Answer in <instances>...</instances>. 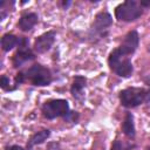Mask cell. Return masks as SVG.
I'll return each instance as SVG.
<instances>
[{"label":"cell","mask_w":150,"mask_h":150,"mask_svg":"<svg viewBox=\"0 0 150 150\" xmlns=\"http://www.w3.org/2000/svg\"><path fill=\"white\" fill-rule=\"evenodd\" d=\"M111 23H112V18H111L110 13H108L107 11H102V12L97 13L95 16V20L90 27L89 38L94 41L105 38Z\"/></svg>","instance_id":"obj_3"},{"label":"cell","mask_w":150,"mask_h":150,"mask_svg":"<svg viewBox=\"0 0 150 150\" xmlns=\"http://www.w3.org/2000/svg\"><path fill=\"white\" fill-rule=\"evenodd\" d=\"M19 45V38L15 36L14 34H5L2 38H1V47L5 52H9L12 50L15 46Z\"/></svg>","instance_id":"obj_14"},{"label":"cell","mask_w":150,"mask_h":150,"mask_svg":"<svg viewBox=\"0 0 150 150\" xmlns=\"http://www.w3.org/2000/svg\"><path fill=\"white\" fill-rule=\"evenodd\" d=\"M28 39L25 36H20L19 38V45H18V50L13 56V66L15 68L22 66L23 63H26L27 61H30L35 57L34 53L28 48Z\"/></svg>","instance_id":"obj_7"},{"label":"cell","mask_w":150,"mask_h":150,"mask_svg":"<svg viewBox=\"0 0 150 150\" xmlns=\"http://www.w3.org/2000/svg\"><path fill=\"white\" fill-rule=\"evenodd\" d=\"M63 118H64V121H67V122H75V123H76V121H77V118H79V114H77L76 111H69L68 115H67L66 117H63Z\"/></svg>","instance_id":"obj_17"},{"label":"cell","mask_w":150,"mask_h":150,"mask_svg":"<svg viewBox=\"0 0 150 150\" xmlns=\"http://www.w3.org/2000/svg\"><path fill=\"white\" fill-rule=\"evenodd\" d=\"M148 90L144 88L130 87L120 93V101L121 104L125 108H135L141 103L145 102Z\"/></svg>","instance_id":"obj_5"},{"label":"cell","mask_w":150,"mask_h":150,"mask_svg":"<svg viewBox=\"0 0 150 150\" xmlns=\"http://www.w3.org/2000/svg\"><path fill=\"white\" fill-rule=\"evenodd\" d=\"M145 103L150 107V89L148 90V93H146V97H145Z\"/></svg>","instance_id":"obj_19"},{"label":"cell","mask_w":150,"mask_h":150,"mask_svg":"<svg viewBox=\"0 0 150 150\" xmlns=\"http://www.w3.org/2000/svg\"><path fill=\"white\" fill-rule=\"evenodd\" d=\"M36 23H38V15L35 13H26L20 18L18 22V27L23 32H28Z\"/></svg>","instance_id":"obj_11"},{"label":"cell","mask_w":150,"mask_h":150,"mask_svg":"<svg viewBox=\"0 0 150 150\" xmlns=\"http://www.w3.org/2000/svg\"><path fill=\"white\" fill-rule=\"evenodd\" d=\"M141 6L144 8V7H150V1H139Z\"/></svg>","instance_id":"obj_20"},{"label":"cell","mask_w":150,"mask_h":150,"mask_svg":"<svg viewBox=\"0 0 150 150\" xmlns=\"http://www.w3.org/2000/svg\"><path fill=\"white\" fill-rule=\"evenodd\" d=\"M23 75H25V80H28V81H30L32 84L39 86V87L48 86V84H50V82L53 80L50 70L40 63H36V64L32 66L30 68H28L23 73Z\"/></svg>","instance_id":"obj_4"},{"label":"cell","mask_w":150,"mask_h":150,"mask_svg":"<svg viewBox=\"0 0 150 150\" xmlns=\"http://www.w3.org/2000/svg\"><path fill=\"white\" fill-rule=\"evenodd\" d=\"M7 150H25V149L19 146V145H12V146H8Z\"/></svg>","instance_id":"obj_18"},{"label":"cell","mask_w":150,"mask_h":150,"mask_svg":"<svg viewBox=\"0 0 150 150\" xmlns=\"http://www.w3.org/2000/svg\"><path fill=\"white\" fill-rule=\"evenodd\" d=\"M108 64L110 69L121 77H129L132 74V63L130 61V56L121 53L118 48H115L109 54Z\"/></svg>","instance_id":"obj_1"},{"label":"cell","mask_w":150,"mask_h":150,"mask_svg":"<svg viewBox=\"0 0 150 150\" xmlns=\"http://www.w3.org/2000/svg\"><path fill=\"white\" fill-rule=\"evenodd\" d=\"M146 150H150V148H149V149H146Z\"/></svg>","instance_id":"obj_21"},{"label":"cell","mask_w":150,"mask_h":150,"mask_svg":"<svg viewBox=\"0 0 150 150\" xmlns=\"http://www.w3.org/2000/svg\"><path fill=\"white\" fill-rule=\"evenodd\" d=\"M86 83H87L86 77L80 76V75L74 77L73 83H71V88H70V93L74 96V98H76V100L83 98V89L86 87Z\"/></svg>","instance_id":"obj_10"},{"label":"cell","mask_w":150,"mask_h":150,"mask_svg":"<svg viewBox=\"0 0 150 150\" xmlns=\"http://www.w3.org/2000/svg\"><path fill=\"white\" fill-rule=\"evenodd\" d=\"M130 149V145H127L124 144L122 141H114V143L111 144V149L110 150H129Z\"/></svg>","instance_id":"obj_15"},{"label":"cell","mask_w":150,"mask_h":150,"mask_svg":"<svg viewBox=\"0 0 150 150\" xmlns=\"http://www.w3.org/2000/svg\"><path fill=\"white\" fill-rule=\"evenodd\" d=\"M0 83H1V88H2V89H5V90H12V88H11V86H9V79H8L6 75H2V76H1Z\"/></svg>","instance_id":"obj_16"},{"label":"cell","mask_w":150,"mask_h":150,"mask_svg":"<svg viewBox=\"0 0 150 150\" xmlns=\"http://www.w3.org/2000/svg\"><path fill=\"white\" fill-rule=\"evenodd\" d=\"M55 36H56V33L54 30H48L42 35H40L34 42V52L41 54L49 50L55 41Z\"/></svg>","instance_id":"obj_9"},{"label":"cell","mask_w":150,"mask_h":150,"mask_svg":"<svg viewBox=\"0 0 150 150\" xmlns=\"http://www.w3.org/2000/svg\"><path fill=\"white\" fill-rule=\"evenodd\" d=\"M69 111L70 110L68 102L62 98L47 101L42 105V114L48 120H53L56 117H66Z\"/></svg>","instance_id":"obj_6"},{"label":"cell","mask_w":150,"mask_h":150,"mask_svg":"<svg viewBox=\"0 0 150 150\" xmlns=\"http://www.w3.org/2000/svg\"><path fill=\"white\" fill-rule=\"evenodd\" d=\"M143 14V7L135 0H128L120 4L115 9V16L120 21H135Z\"/></svg>","instance_id":"obj_2"},{"label":"cell","mask_w":150,"mask_h":150,"mask_svg":"<svg viewBox=\"0 0 150 150\" xmlns=\"http://www.w3.org/2000/svg\"><path fill=\"white\" fill-rule=\"evenodd\" d=\"M49 135H50V131H49L48 129H43V130H40V131L35 132V134L29 138V141H28V143H27V148H28V149H32L33 146L43 143V142L49 137Z\"/></svg>","instance_id":"obj_12"},{"label":"cell","mask_w":150,"mask_h":150,"mask_svg":"<svg viewBox=\"0 0 150 150\" xmlns=\"http://www.w3.org/2000/svg\"><path fill=\"white\" fill-rule=\"evenodd\" d=\"M122 130L128 137H130V138L135 137L136 131H135V124H134V116L131 112H127L125 118L122 124Z\"/></svg>","instance_id":"obj_13"},{"label":"cell","mask_w":150,"mask_h":150,"mask_svg":"<svg viewBox=\"0 0 150 150\" xmlns=\"http://www.w3.org/2000/svg\"><path fill=\"white\" fill-rule=\"evenodd\" d=\"M138 42H139V38H138V33L136 30H130L123 39V41L121 42V45L117 47L118 50L121 53H123L124 55H131L135 53V50L138 47Z\"/></svg>","instance_id":"obj_8"}]
</instances>
